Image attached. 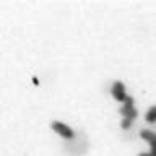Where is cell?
Wrapping results in <instances>:
<instances>
[{"instance_id":"obj_1","label":"cell","mask_w":156,"mask_h":156,"mask_svg":"<svg viewBox=\"0 0 156 156\" xmlns=\"http://www.w3.org/2000/svg\"><path fill=\"white\" fill-rule=\"evenodd\" d=\"M51 127H52L54 132H57L58 135L63 136V138H73V135H75V132L72 130V127L67 125V124H63V122L55 120V122H52V124H51Z\"/></svg>"},{"instance_id":"obj_6","label":"cell","mask_w":156,"mask_h":156,"mask_svg":"<svg viewBox=\"0 0 156 156\" xmlns=\"http://www.w3.org/2000/svg\"><path fill=\"white\" fill-rule=\"evenodd\" d=\"M133 124V119H129V117H124L122 119V129H130V125Z\"/></svg>"},{"instance_id":"obj_5","label":"cell","mask_w":156,"mask_h":156,"mask_svg":"<svg viewBox=\"0 0 156 156\" xmlns=\"http://www.w3.org/2000/svg\"><path fill=\"white\" fill-rule=\"evenodd\" d=\"M145 119H146V122H150V124L156 122V106L150 107L148 112H146V115H145Z\"/></svg>"},{"instance_id":"obj_8","label":"cell","mask_w":156,"mask_h":156,"mask_svg":"<svg viewBox=\"0 0 156 156\" xmlns=\"http://www.w3.org/2000/svg\"><path fill=\"white\" fill-rule=\"evenodd\" d=\"M138 156H151V154H150V153H140Z\"/></svg>"},{"instance_id":"obj_2","label":"cell","mask_w":156,"mask_h":156,"mask_svg":"<svg viewBox=\"0 0 156 156\" xmlns=\"http://www.w3.org/2000/svg\"><path fill=\"white\" fill-rule=\"evenodd\" d=\"M120 114L124 115V117H129V119H135L136 117V109H135V106H133V98L132 96H127L125 98V101H124V106L120 107Z\"/></svg>"},{"instance_id":"obj_4","label":"cell","mask_w":156,"mask_h":156,"mask_svg":"<svg viewBox=\"0 0 156 156\" xmlns=\"http://www.w3.org/2000/svg\"><path fill=\"white\" fill-rule=\"evenodd\" d=\"M140 136H141L143 140H146L148 143H151V141H154V140H156V133H154V132L146 130V129H143V130L140 132Z\"/></svg>"},{"instance_id":"obj_3","label":"cell","mask_w":156,"mask_h":156,"mask_svg":"<svg viewBox=\"0 0 156 156\" xmlns=\"http://www.w3.org/2000/svg\"><path fill=\"white\" fill-rule=\"evenodd\" d=\"M111 93H112V96H114V99L120 101V102H124L125 98L129 96L125 93V86H124V83H122V81H114V83H112Z\"/></svg>"},{"instance_id":"obj_7","label":"cell","mask_w":156,"mask_h":156,"mask_svg":"<svg viewBox=\"0 0 156 156\" xmlns=\"http://www.w3.org/2000/svg\"><path fill=\"white\" fill-rule=\"evenodd\" d=\"M150 146H151V151H150V154H151V156H156V140H154V141H151V143H150Z\"/></svg>"}]
</instances>
